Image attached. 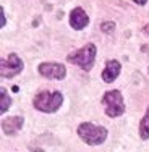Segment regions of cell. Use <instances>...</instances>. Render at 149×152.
Here are the masks:
<instances>
[{
  "label": "cell",
  "mask_w": 149,
  "mask_h": 152,
  "mask_svg": "<svg viewBox=\"0 0 149 152\" xmlns=\"http://www.w3.org/2000/svg\"><path fill=\"white\" fill-rule=\"evenodd\" d=\"M134 2L139 3V5H144V3H146V0H134Z\"/></svg>",
  "instance_id": "cell-14"
},
{
  "label": "cell",
  "mask_w": 149,
  "mask_h": 152,
  "mask_svg": "<svg viewBox=\"0 0 149 152\" xmlns=\"http://www.w3.org/2000/svg\"><path fill=\"white\" fill-rule=\"evenodd\" d=\"M107 129L104 126H97L92 123H81L78 128V136L89 146H99L107 139Z\"/></svg>",
  "instance_id": "cell-1"
},
{
  "label": "cell",
  "mask_w": 149,
  "mask_h": 152,
  "mask_svg": "<svg viewBox=\"0 0 149 152\" xmlns=\"http://www.w3.org/2000/svg\"><path fill=\"white\" fill-rule=\"evenodd\" d=\"M120 70H122V65H120L117 60H109L107 63H105L104 71H102V79L105 83H112L118 76Z\"/></svg>",
  "instance_id": "cell-8"
},
{
  "label": "cell",
  "mask_w": 149,
  "mask_h": 152,
  "mask_svg": "<svg viewBox=\"0 0 149 152\" xmlns=\"http://www.w3.org/2000/svg\"><path fill=\"white\" fill-rule=\"evenodd\" d=\"M10 97H8V94H7L5 89H2V112H7L8 110V107H10Z\"/></svg>",
  "instance_id": "cell-12"
},
{
  "label": "cell",
  "mask_w": 149,
  "mask_h": 152,
  "mask_svg": "<svg viewBox=\"0 0 149 152\" xmlns=\"http://www.w3.org/2000/svg\"><path fill=\"white\" fill-rule=\"evenodd\" d=\"M21 126H23V118L21 117H10V118H7V120H3V123H2L3 133L8 134V136L18 133L21 129Z\"/></svg>",
  "instance_id": "cell-9"
},
{
  "label": "cell",
  "mask_w": 149,
  "mask_h": 152,
  "mask_svg": "<svg viewBox=\"0 0 149 152\" xmlns=\"http://www.w3.org/2000/svg\"><path fill=\"white\" fill-rule=\"evenodd\" d=\"M5 23H7V21H5V15H3V12L0 10V26H5Z\"/></svg>",
  "instance_id": "cell-13"
},
{
  "label": "cell",
  "mask_w": 149,
  "mask_h": 152,
  "mask_svg": "<svg viewBox=\"0 0 149 152\" xmlns=\"http://www.w3.org/2000/svg\"><path fill=\"white\" fill-rule=\"evenodd\" d=\"M94 58H96V45H92V44H88L86 47L75 50V52H71L68 55V60L71 63L81 66L83 70H91L94 65Z\"/></svg>",
  "instance_id": "cell-3"
},
{
  "label": "cell",
  "mask_w": 149,
  "mask_h": 152,
  "mask_svg": "<svg viewBox=\"0 0 149 152\" xmlns=\"http://www.w3.org/2000/svg\"><path fill=\"white\" fill-rule=\"evenodd\" d=\"M21 70H23V61L15 53H10L8 58L2 61V76L3 78H12V76L21 73Z\"/></svg>",
  "instance_id": "cell-5"
},
{
  "label": "cell",
  "mask_w": 149,
  "mask_h": 152,
  "mask_svg": "<svg viewBox=\"0 0 149 152\" xmlns=\"http://www.w3.org/2000/svg\"><path fill=\"white\" fill-rule=\"evenodd\" d=\"M101 31L105 32V34H112L115 31V23L114 21H105V23L101 24Z\"/></svg>",
  "instance_id": "cell-11"
},
{
  "label": "cell",
  "mask_w": 149,
  "mask_h": 152,
  "mask_svg": "<svg viewBox=\"0 0 149 152\" xmlns=\"http://www.w3.org/2000/svg\"><path fill=\"white\" fill-rule=\"evenodd\" d=\"M144 32H146V34H149V24H148L146 28H144Z\"/></svg>",
  "instance_id": "cell-15"
},
{
  "label": "cell",
  "mask_w": 149,
  "mask_h": 152,
  "mask_svg": "<svg viewBox=\"0 0 149 152\" xmlns=\"http://www.w3.org/2000/svg\"><path fill=\"white\" fill-rule=\"evenodd\" d=\"M62 102H63V96L60 92H39L34 97V107L46 113H52V112L59 110Z\"/></svg>",
  "instance_id": "cell-2"
},
{
  "label": "cell",
  "mask_w": 149,
  "mask_h": 152,
  "mask_svg": "<svg viewBox=\"0 0 149 152\" xmlns=\"http://www.w3.org/2000/svg\"><path fill=\"white\" fill-rule=\"evenodd\" d=\"M39 73L49 79H63L67 70L60 63H42L39 65Z\"/></svg>",
  "instance_id": "cell-6"
},
{
  "label": "cell",
  "mask_w": 149,
  "mask_h": 152,
  "mask_svg": "<svg viewBox=\"0 0 149 152\" xmlns=\"http://www.w3.org/2000/svg\"><path fill=\"white\" fill-rule=\"evenodd\" d=\"M89 23V18L86 15V12L83 8H75L73 12L70 13V24L73 29H83V28H86Z\"/></svg>",
  "instance_id": "cell-7"
},
{
  "label": "cell",
  "mask_w": 149,
  "mask_h": 152,
  "mask_svg": "<svg viewBox=\"0 0 149 152\" xmlns=\"http://www.w3.org/2000/svg\"><path fill=\"white\" fill-rule=\"evenodd\" d=\"M102 104L105 107V113L109 117L115 118V117H120V115L125 112V104H123V99H122V94L118 91H109L104 94V99H102Z\"/></svg>",
  "instance_id": "cell-4"
},
{
  "label": "cell",
  "mask_w": 149,
  "mask_h": 152,
  "mask_svg": "<svg viewBox=\"0 0 149 152\" xmlns=\"http://www.w3.org/2000/svg\"><path fill=\"white\" fill-rule=\"evenodd\" d=\"M139 134L143 139H149V107H148V112H146V115H144V118L141 120Z\"/></svg>",
  "instance_id": "cell-10"
}]
</instances>
